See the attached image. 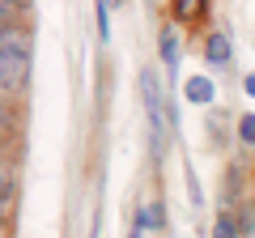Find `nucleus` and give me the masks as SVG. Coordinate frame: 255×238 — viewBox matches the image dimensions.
Masks as SVG:
<instances>
[{
  "instance_id": "nucleus-1",
  "label": "nucleus",
  "mask_w": 255,
  "mask_h": 238,
  "mask_svg": "<svg viewBox=\"0 0 255 238\" xmlns=\"http://www.w3.org/2000/svg\"><path fill=\"white\" fill-rule=\"evenodd\" d=\"M140 98H145V115H149V136H153V157L166 153V136H170V115L174 107L166 102V90H162V77L153 68L140 73Z\"/></svg>"
},
{
  "instance_id": "nucleus-2",
  "label": "nucleus",
  "mask_w": 255,
  "mask_h": 238,
  "mask_svg": "<svg viewBox=\"0 0 255 238\" xmlns=\"http://www.w3.org/2000/svg\"><path fill=\"white\" fill-rule=\"evenodd\" d=\"M26 68H30L26 38H21L13 26H4V38H0V90H4V98L26 85Z\"/></svg>"
},
{
  "instance_id": "nucleus-3",
  "label": "nucleus",
  "mask_w": 255,
  "mask_h": 238,
  "mask_svg": "<svg viewBox=\"0 0 255 238\" xmlns=\"http://www.w3.org/2000/svg\"><path fill=\"white\" fill-rule=\"evenodd\" d=\"M247 157H238V162H230V170H226V196H221V213H234V204H238V196H243V187H247Z\"/></svg>"
},
{
  "instance_id": "nucleus-4",
  "label": "nucleus",
  "mask_w": 255,
  "mask_h": 238,
  "mask_svg": "<svg viewBox=\"0 0 255 238\" xmlns=\"http://www.w3.org/2000/svg\"><path fill=\"white\" fill-rule=\"evenodd\" d=\"M183 98L196 102V107H209V102L217 98V90H213V77H187V81H183Z\"/></svg>"
},
{
  "instance_id": "nucleus-5",
  "label": "nucleus",
  "mask_w": 255,
  "mask_h": 238,
  "mask_svg": "<svg viewBox=\"0 0 255 238\" xmlns=\"http://www.w3.org/2000/svg\"><path fill=\"white\" fill-rule=\"evenodd\" d=\"M157 51H162V64L174 73V68H179V30H174V26L162 30V38H157Z\"/></svg>"
},
{
  "instance_id": "nucleus-6",
  "label": "nucleus",
  "mask_w": 255,
  "mask_h": 238,
  "mask_svg": "<svg viewBox=\"0 0 255 238\" xmlns=\"http://www.w3.org/2000/svg\"><path fill=\"white\" fill-rule=\"evenodd\" d=\"M170 13H174V21H200V17H209V0H174Z\"/></svg>"
},
{
  "instance_id": "nucleus-7",
  "label": "nucleus",
  "mask_w": 255,
  "mask_h": 238,
  "mask_svg": "<svg viewBox=\"0 0 255 238\" xmlns=\"http://www.w3.org/2000/svg\"><path fill=\"white\" fill-rule=\"evenodd\" d=\"M204 60H209V64H221V68L230 64V38L221 34V30L209 34V43H204Z\"/></svg>"
},
{
  "instance_id": "nucleus-8",
  "label": "nucleus",
  "mask_w": 255,
  "mask_h": 238,
  "mask_svg": "<svg viewBox=\"0 0 255 238\" xmlns=\"http://www.w3.org/2000/svg\"><path fill=\"white\" fill-rule=\"evenodd\" d=\"M13 187H17V174H13V162L4 157V174H0V213L13 217Z\"/></svg>"
},
{
  "instance_id": "nucleus-9",
  "label": "nucleus",
  "mask_w": 255,
  "mask_h": 238,
  "mask_svg": "<svg viewBox=\"0 0 255 238\" xmlns=\"http://www.w3.org/2000/svg\"><path fill=\"white\" fill-rule=\"evenodd\" d=\"M136 226H140V230H162V226H166V209H162V200H153V204H140V213H136Z\"/></svg>"
},
{
  "instance_id": "nucleus-10",
  "label": "nucleus",
  "mask_w": 255,
  "mask_h": 238,
  "mask_svg": "<svg viewBox=\"0 0 255 238\" xmlns=\"http://www.w3.org/2000/svg\"><path fill=\"white\" fill-rule=\"evenodd\" d=\"M213 238H243V221H238L234 213H217V221H213Z\"/></svg>"
},
{
  "instance_id": "nucleus-11",
  "label": "nucleus",
  "mask_w": 255,
  "mask_h": 238,
  "mask_svg": "<svg viewBox=\"0 0 255 238\" xmlns=\"http://www.w3.org/2000/svg\"><path fill=\"white\" fill-rule=\"evenodd\" d=\"M94 17H98V38H111V4L107 0L94 4Z\"/></svg>"
},
{
  "instance_id": "nucleus-12",
  "label": "nucleus",
  "mask_w": 255,
  "mask_h": 238,
  "mask_svg": "<svg viewBox=\"0 0 255 238\" xmlns=\"http://www.w3.org/2000/svg\"><path fill=\"white\" fill-rule=\"evenodd\" d=\"M238 140H243V145H255V115L238 119Z\"/></svg>"
},
{
  "instance_id": "nucleus-13",
  "label": "nucleus",
  "mask_w": 255,
  "mask_h": 238,
  "mask_svg": "<svg viewBox=\"0 0 255 238\" xmlns=\"http://www.w3.org/2000/svg\"><path fill=\"white\" fill-rule=\"evenodd\" d=\"M243 94H247V98H255V73L243 77Z\"/></svg>"
},
{
  "instance_id": "nucleus-14",
  "label": "nucleus",
  "mask_w": 255,
  "mask_h": 238,
  "mask_svg": "<svg viewBox=\"0 0 255 238\" xmlns=\"http://www.w3.org/2000/svg\"><path fill=\"white\" fill-rule=\"evenodd\" d=\"M128 238H145V230H140V226H132V230H128Z\"/></svg>"
}]
</instances>
